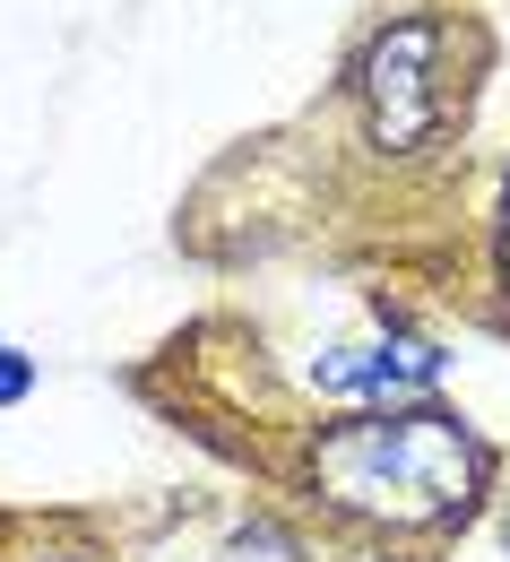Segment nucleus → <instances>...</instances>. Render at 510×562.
<instances>
[{
    "label": "nucleus",
    "instance_id": "nucleus-7",
    "mask_svg": "<svg viewBox=\"0 0 510 562\" xmlns=\"http://www.w3.org/2000/svg\"><path fill=\"white\" fill-rule=\"evenodd\" d=\"M53 562H70V554H53Z\"/></svg>",
    "mask_w": 510,
    "mask_h": 562
},
{
    "label": "nucleus",
    "instance_id": "nucleus-4",
    "mask_svg": "<svg viewBox=\"0 0 510 562\" xmlns=\"http://www.w3.org/2000/svg\"><path fill=\"white\" fill-rule=\"evenodd\" d=\"M26 390H35V355L0 347V407H26Z\"/></svg>",
    "mask_w": 510,
    "mask_h": 562
},
{
    "label": "nucleus",
    "instance_id": "nucleus-2",
    "mask_svg": "<svg viewBox=\"0 0 510 562\" xmlns=\"http://www.w3.org/2000/svg\"><path fill=\"white\" fill-rule=\"evenodd\" d=\"M441 53L450 26L441 18H389L355 61V95H364V131L381 156H416L450 131V95H441Z\"/></svg>",
    "mask_w": 510,
    "mask_h": 562
},
{
    "label": "nucleus",
    "instance_id": "nucleus-3",
    "mask_svg": "<svg viewBox=\"0 0 510 562\" xmlns=\"http://www.w3.org/2000/svg\"><path fill=\"white\" fill-rule=\"evenodd\" d=\"M433 381H441V347L407 338V329L364 338V347H329L311 363V390H329V398H398V390H433Z\"/></svg>",
    "mask_w": 510,
    "mask_h": 562
},
{
    "label": "nucleus",
    "instance_id": "nucleus-6",
    "mask_svg": "<svg viewBox=\"0 0 510 562\" xmlns=\"http://www.w3.org/2000/svg\"><path fill=\"white\" fill-rule=\"evenodd\" d=\"M502 537H510V519H502Z\"/></svg>",
    "mask_w": 510,
    "mask_h": 562
},
{
    "label": "nucleus",
    "instance_id": "nucleus-5",
    "mask_svg": "<svg viewBox=\"0 0 510 562\" xmlns=\"http://www.w3.org/2000/svg\"><path fill=\"white\" fill-rule=\"evenodd\" d=\"M502 278H510V243H502Z\"/></svg>",
    "mask_w": 510,
    "mask_h": 562
},
{
    "label": "nucleus",
    "instance_id": "nucleus-1",
    "mask_svg": "<svg viewBox=\"0 0 510 562\" xmlns=\"http://www.w3.org/2000/svg\"><path fill=\"white\" fill-rule=\"evenodd\" d=\"M311 485L329 493L347 519L381 528H441L458 519L485 485V450L467 441V424L441 407H381L347 416L311 441Z\"/></svg>",
    "mask_w": 510,
    "mask_h": 562
}]
</instances>
